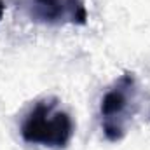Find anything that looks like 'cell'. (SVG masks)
<instances>
[{
	"label": "cell",
	"mask_w": 150,
	"mask_h": 150,
	"mask_svg": "<svg viewBox=\"0 0 150 150\" xmlns=\"http://www.w3.org/2000/svg\"><path fill=\"white\" fill-rule=\"evenodd\" d=\"M74 119L61 108V101L54 96L37 100L25 113L19 126L23 142L51 150L67 149L74 138Z\"/></svg>",
	"instance_id": "cell-1"
},
{
	"label": "cell",
	"mask_w": 150,
	"mask_h": 150,
	"mask_svg": "<svg viewBox=\"0 0 150 150\" xmlns=\"http://www.w3.org/2000/svg\"><path fill=\"white\" fill-rule=\"evenodd\" d=\"M21 9L30 21L45 26H84L87 23L84 0H21Z\"/></svg>",
	"instance_id": "cell-3"
},
{
	"label": "cell",
	"mask_w": 150,
	"mask_h": 150,
	"mask_svg": "<svg viewBox=\"0 0 150 150\" xmlns=\"http://www.w3.org/2000/svg\"><path fill=\"white\" fill-rule=\"evenodd\" d=\"M4 12H5V4H4V2L0 0V19L4 18Z\"/></svg>",
	"instance_id": "cell-4"
},
{
	"label": "cell",
	"mask_w": 150,
	"mask_h": 150,
	"mask_svg": "<svg viewBox=\"0 0 150 150\" xmlns=\"http://www.w3.org/2000/svg\"><path fill=\"white\" fill-rule=\"evenodd\" d=\"M138 80L133 72H126L115 79L101 96L100 120L103 134L108 142H120L127 134L129 122L138 112Z\"/></svg>",
	"instance_id": "cell-2"
}]
</instances>
